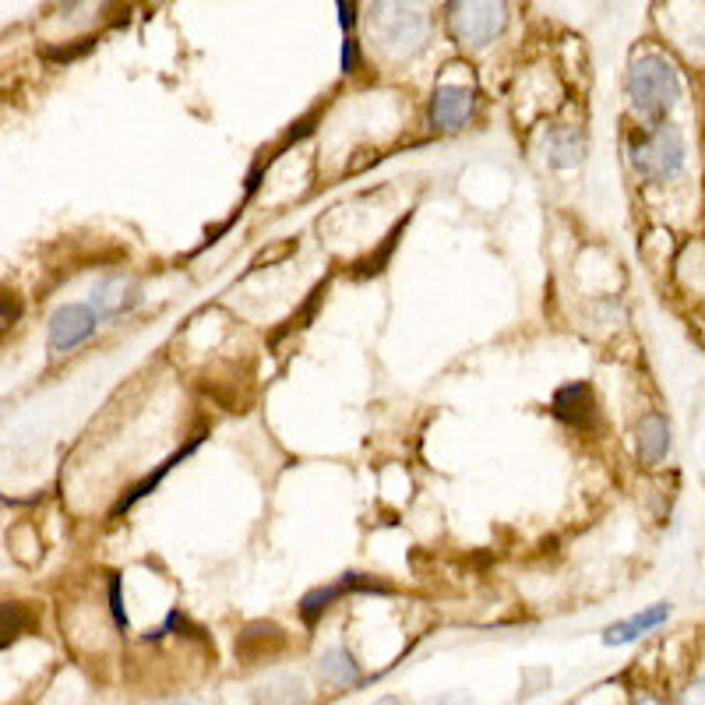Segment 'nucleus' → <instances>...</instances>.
<instances>
[{"label": "nucleus", "mask_w": 705, "mask_h": 705, "mask_svg": "<svg viewBox=\"0 0 705 705\" xmlns=\"http://www.w3.org/2000/svg\"><path fill=\"white\" fill-rule=\"evenodd\" d=\"M29 624H32V618H29L25 606L0 603V650L11 645L14 639H22L29 632Z\"/></svg>", "instance_id": "obj_13"}, {"label": "nucleus", "mask_w": 705, "mask_h": 705, "mask_svg": "<svg viewBox=\"0 0 705 705\" xmlns=\"http://www.w3.org/2000/svg\"><path fill=\"white\" fill-rule=\"evenodd\" d=\"M367 40L395 61L421 53L431 35V18L421 0H374L364 18Z\"/></svg>", "instance_id": "obj_1"}, {"label": "nucleus", "mask_w": 705, "mask_h": 705, "mask_svg": "<svg viewBox=\"0 0 705 705\" xmlns=\"http://www.w3.org/2000/svg\"><path fill=\"white\" fill-rule=\"evenodd\" d=\"M385 705H398V702H385Z\"/></svg>", "instance_id": "obj_18"}, {"label": "nucleus", "mask_w": 705, "mask_h": 705, "mask_svg": "<svg viewBox=\"0 0 705 705\" xmlns=\"http://www.w3.org/2000/svg\"><path fill=\"white\" fill-rule=\"evenodd\" d=\"M635 705H666V702H660L656 695H642V698H635Z\"/></svg>", "instance_id": "obj_17"}, {"label": "nucleus", "mask_w": 705, "mask_h": 705, "mask_svg": "<svg viewBox=\"0 0 705 705\" xmlns=\"http://www.w3.org/2000/svg\"><path fill=\"white\" fill-rule=\"evenodd\" d=\"M554 416L561 424L576 427V431H589L597 424V395L589 388V381H571V385H561L554 392Z\"/></svg>", "instance_id": "obj_8"}, {"label": "nucleus", "mask_w": 705, "mask_h": 705, "mask_svg": "<svg viewBox=\"0 0 705 705\" xmlns=\"http://www.w3.org/2000/svg\"><path fill=\"white\" fill-rule=\"evenodd\" d=\"M508 25V0H452L448 29L469 50L490 46Z\"/></svg>", "instance_id": "obj_4"}, {"label": "nucleus", "mask_w": 705, "mask_h": 705, "mask_svg": "<svg viewBox=\"0 0 705 705\" xmlns=\"http://www.w3.org/2000/svg\"><path fill=\"white\" fill-rule=\"evenodd\" d=\"M635 448L645 466H660L671 455V424L660 413H645L635 427Z\"/></svg>", "instance_id": "obj_10"}, {"label": "nucleus", "mask_w": 705, "mask_h": 705, "mask_svg": "<svg viewBox=\"0 0 705 705\" xmlns=\"http://www.w3.org/2000/svg\"><path fill=\"white\" fill-rule=\"evenodd\" d=\"M353 8H350V0H339V22H342V29L350 32V25H353Z\"/></svg>", "instance_id": "obj_15"}, {"label": "nucleus", "mask_w": 705, "mask_h": 705, "mask_svg": "<svg viewBox=\"0 0 705 705\" xmlns=\"http://www.w3.org/2000/svg\"><path fill=\"white\" fill-rule=\"evenodd\" d=\"M318 671L325 677L332 688H350V684H360L364 674H360V663L353 660V653L346 645H329L318 660Z\"/></svg>", "instance_id": "obj_12"}, {"label": "nucleus", "mask_w": 705, "mask_h": 705, "mask_svg": "<svg viewBox=\"0 0 705 705\" xmlns=\"http://www.w3.org/2000/svg\"><path fill=\"white\" fill-rule=\"evenodd\" d=\"M684 156H688V152H684V138L674 124L645 127L632 138V145H628V163H632V169L645 184L674 180L684 166Z\"/></svg>", "instance_id": "obj_3"}, {"label": "nucleus", "mask_w": 705, "mask_h": 705, "mask_svg": "<svg viewBox=\"0 0 705 705\" xmlns=\"http://www.w3.org/2000/svg\"><path fill=\"white\" fill-rule=\"evenodd\" d=\"M681 705H705V677L692 681L681 695Z\"/></svg>", "instance_id": "obj_14"}, {"label": "nucleus", "mask_w": 705, "mask_h": 705, "mask_svg": "<svg viewBox=\"0 0 705 705\" xmlns=\"http://www.w3.org/2000/svg\"><path fill=\"white\" fill-rule=\"evenodd\" d=\"M142 303V290H138V282L131 279L127 272H110L103 276L100 282L92 286V300H89V308L95 311V318H100V325L103 321H113V318H124L131 314Z\"/></svg>", "instance_id": "obj_6"}, {"label": "nucleus", "mask_w": 705, "mask_h": 705, "mask_svg": "<svg viewBox=\"0 0 705 705\" xmlns=\"http://www.w3.org/2000/svg\"><path fill=\"white\" fill-rule=\"evenodd\" d=\"M476 113V92L466 85H437L431 95V127L434 131H445V135H455V131H463Z\"/></svg>", "instance_id": "obj_7"}, {"label": "nucleus", "mask_w": 705, "mask_h": 705, "mask_svg": "<svg viewBox=\"0 0 705 705\" xmlns=\"http://www.w3.org/2000/svg\"><path fill=\"white\" fill-rule=\"evenodd\" d=\"M540 152H543L547 166L571 169V166H579L585 159V135L579 127H554V131H547V135H543Z\"/></svg>", "instance_id": "obj_9"}, {"label": "nucleus", "mask_w": 705, "mask_h": 705, "mask_svg": "<svg viewBox=\"0 0 705 705\" xmlns=\"http://www.w3.org/2000/svg\"><path fill=\"white\" fill-rule=\"evenodd\" d=\"M431 705H469V695H463V692H452V695L434 698Z\"/></svg>", "instance_id": "obj_16"}, {"label": "nucleus", "mask_w": 705, "mask_h": 705, "mask_svg": "<svg viewBox=\"0 0 705 705\" xmlns=\"http://www.w3.org/2000/svg\"><path fill=\"white\" fill-rule=\"evenodd\" d=\"M666 618H671V603H656V606H650V611H642V614H635V618H624V621L611 624V628L603 632V642H606V645L639 642L642 635L656 632V628H660Z\"/></svg>", "instance_id": "obj_11"}, {"label": "nucleus", "mask_w": 705, "mask_h": 705, "mask_svg": "<svg viewBox=\"0 0 705 705\" xmlns=\"http://www.w3.org/2000/svg\"><path fill=\"white\" fill-rule=\"evenodd\" d=\"M628 100L645 121L663 124L681 103V74L663 53H642L628 68Z\"/></svg>", "instance_id": "obj_2"}, {"label": "nucleus", "mask_w": 705, "mask_h": 705, "mask_svg": "<svg viewBox=\"0 0 705 705\" xmlns=\"http://www.w3.org/2000/svg\"><path fill=\"white\" fill-rule=\"evenodd\" d=\"M100 329V318L89 308V303H64V308H56L50 325H46V339H50V350L53 353H71L79 350L82 342H89Z\"/></svg>", "instance_id": "obj_5"}]
</instances>
